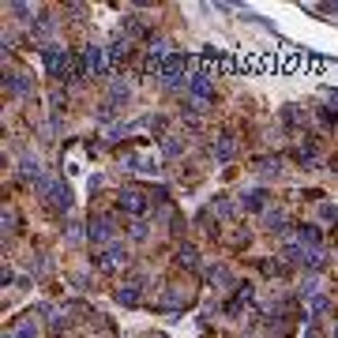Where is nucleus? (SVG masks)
Listing matches in <instances>:
<instances>
[{
	"label": "nucleus",
	"mask_w": 338,
	"mask_h": 338,
	"mask_svg": "<svg viewBox=\"0 0 338 338\" xmlns=\"http://www.w3.org/2000/svg\"><path fill=\"white\" fill-rule=\"evenodd\" d=\"M102 64H105V60H102V49H98V45H90V49H87V68H90V71H102Z\"/></svg>",
	"instance_id": "obj_1"
},
{
	"label": "nucleus",
	"mask_w": 338,
	"mask_h": 338,
	"mask_svg": "<svg viewBox=\"0 0 338 338\" xmlns=\"http://www.w3.org/2000/svg\"><path fill=\"white\" fill-rule=\"evenodd\" d=\"M120 207H128V211H143L139 192H124V196H120Z\"/></svg>",
	"instance_id": "obj_2"
}]
</instances>
